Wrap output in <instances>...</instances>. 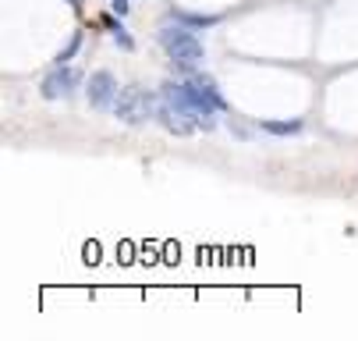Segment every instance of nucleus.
<instances>
[{
  "label": "nucleus",
  "instance_id": "nucleus-1",
  "mask_svg": "<svg viewBox=\"0 0 358 341\" xmlns=\"http://www.w3.org/2000/svg\"><path fill=\"white\" fill-rule=\"evenodd\" d=\"M160 100L171 104V107H174L181 118H188L195 128H206V132H210V128L217 125V118H213L217 107H213L192 82H164V85H160Z\"/></svg>",
  "mask_w": 358,
  "mask_h": 341
},
{
  "label": "nucleus",
  "instance_id": "nucleus-2",
  "mask_svg": "<svg viewBox=\"0 0 358 341\" xmlns=\"http://www.w3.org/2000/svg\"><path fill=\"white\" fill-rule=\"evenodd\" d=\"M160 46L174 61V68H181V71H195L202 64V57H206V46H202V39L195 36V29L181 25L178 18L160 25Z\"/></svg>",
  "mask_w": 358,
  "mask_h": 341
},
{
  "label": "nucleus",
  "instance_id": "nucleus-3",
  "mask_svg": "<svg viewBox=\"0 0 358 341\" xmlns=\"http://www.w3.org/2000/svg\"><path fill=\"white\" fill-rule=\"evenodd\" d=\"M114 118L124 121V125H145V121L157 118V100H152V92H145L138 85H124L117 92Z\"/></svg>",
  "mask_w": 358,
  "mask_h": 341
},
{
  "label": "nucleus",
  "instance_id": "nucleus-4",
  "mask_svg": "<svg viewBox=\"0 0 358 341\" xmlns=\"http://www.w3.org/2000/svg\"><path fill=\"white\" fill-rule=\"evenodd\" d=\"M78 85H82V71H75L68 64H57L54 71L43 78L39 92H43V100H64V96H71Z\"/></svg>",
  "mask_w": 358,
  "mask_h": 341
},
{
  "label": "nucleus",
  "instance_id": "nucleus-5",
  "mask_svg": "<svg viewBox=\"0 0 358 341\" xmlns=\"http://www.w3.org/2000/svg\"><path fill=\"white\" fill-rule=\"evenodd\" d=\"M117 78L110 75V71H96V75H89V89H85V96H89V107H96V111H114V104H117Z\"/></svg>",
  "mask_w": 358,
  "mask_h": 341
},
{
  "label": "nucleus",
  "instance_id": "nucleus-6",
  "mask_svg": "<svg viewBox=\"0 0 358 341\" xmlns=\"http://www.w3.org/2000/svg\"><path fill=\"white\" fill-rule=\"evenodd\" d=\"M188 82H192L202 96H206V100H210L217 111H227V100L220 96V89H217V82H213L210 75H202V71H188Z\"/></svg>",
  "mask_w": 358,
  "mask_h": 341
},
{
  "label": "nucleus",
  "instance_id": "nucleus-7",
  "mask_svg": "<svg viewBox=\"0 0 358 341\" xmlns=\"http://www.w3.org/2000/svg\"><path fill=\"white\" fill-rule=\"evenodd\" d=\"M157 121H160L167 132H174V135H188V132L195 128V125H192L188 118H181L171 104H160V107H157Z\"/></svg>",
  "mask_w": 358,
  "mask_h": 341
},
{
  "label": "nucleus",
  "instance_id": "nucleus-8",
  "mask_svg": "<svg viewBox=\"0 0 358 341\" xmlns=\"http://www.w3.org/2000/svg\"><path fill=\"white\" fill-rule=\"evenodd\" d=\"M171 18H178L188 29H210L220 22V15H199V11H181V8H171Z\"/></svg>",
  "mask_w": 358,
  "mask_h": 341
},
{
  "label": "nucleus",
  "instance_id": "nucleus-9",
  "mask_svg": "<svg viewBox=\"0 0 358 341\" xmlns=\"http://www.w3.org/2000/svg\"><path fill=\"white\" fill-rule=\"evenodd\" d=\"M263 132H270V135H298L301 132V121H263Z\"/></svg>",
  "mask_w": 358,
  "mask_h": 341
},
{
  "label": "nucleus",
  "instance_id": "nucleus-10",
  "mask_svg": "<svg viewBox=\"0 0 358 341\" xmlns=\"http://www.w3.org/2000/svg\"><path fill=\"white\" fill-rule=\"evenodd\" d=\"M107 25H110V36H114V43L121 46V50H135V43H131V36L124 32L121 18H107Z\"/></svg>",
  "mask_w": 358,
  "mask_h": 341
},
{
  "label": "nucleus",
  "instance_id": "nucleus-11",
  "mask_svg": "<svg viewBox=\"0 0 358 341\" xmlns=\"http://www.w3.org/2000/svg\"><path fill=\"white\" fill-rule=\"evenodd\" d=\"M78 46H82V32H75V36H71V43L64 46V50H61V57H57V64H68V61L78 54Z\"/></svg>",
  "mask_w": 358,
  "mask_h": 341
},
{
  "label": "nucleus",
  "instance_id": "nucleus-12",
  "mask_svg": "<svg viewBox=\"0 0 358 341\" xmlns=\"http://www.w3.org/2000/svg\"><path fill=\"white\" fill-rule=\"evenodd\" d=\"M110 8H114L117 18H124V15H128V0H110Z\"/></svg>",
  "mask_w": 358,
  "mask_h": 341
},
{
  "label": "nucleus",
  "instance_id": "nucleus-13",
  "mask_svg": "<svg viewBox=\"0 0 358 341\" xmlns=\"http://www.w3.org/2000/svg\"><path fill=\"white\" fill-rule=\"evenodd\" d=\"M68 4H71V8H78V4H82V0H68Z\"/></svg>",
  "mask_w": 358,
  "mask_h": 341
}]
</instances>
